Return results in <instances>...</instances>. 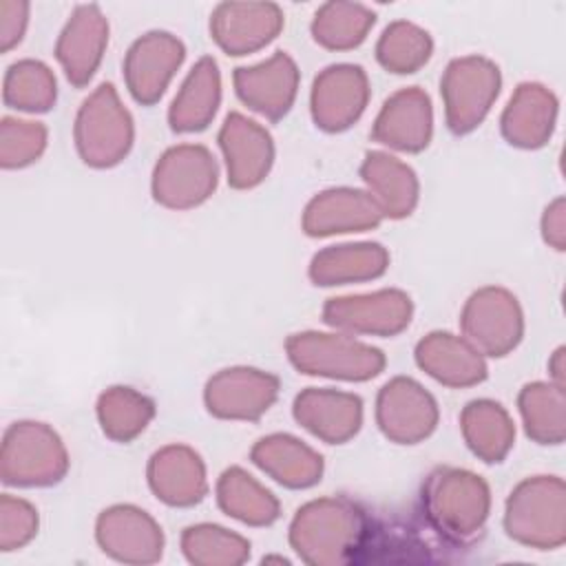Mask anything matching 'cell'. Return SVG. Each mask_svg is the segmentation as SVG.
<instances>
[{
	"label": "cell",
	"instance_id": "obj_1",
	"mask_svg": "<svg viewBox=\"0 0 566 566\" xmlns=\"http://www.w3.org/2000/svg\"><path fill=\"white\" fill-rule=\"evenodd\" d=\"M365 509L345 495H325L296 509L287 542L307 566H343L356 559L369 539Z\"/></svg>",
	"mask_w": 566,
	"mask_h": 566
},
{
	"label": "cell",
	"instance_id": "obj_2",
	"mask_svg": "<svg viewBox=\"0 0 566 566\" xmlns=\"http://www.w3.org/2000/svg\"><path fill=\"white\" fill-rule=\"evenodd\" d=\"M420 511L427 526L451 546H471L486 528L491 489L462 467H436L420 486Z\"/></svg>",
	"mask_w": 566,
	"mask_h": 566
},
{
	"label": "cell",
	"instance_id": "obj_3",
	"mask_svg": "<svg viewBox=\"0 0 566 566\" xmlns=\"http://www.w3.org/2000/svg\"><path fill=\"white\" fill-rule=\"evenodd\" d=\"M285 354L298 374L345 382H367L387 367L382 349L336 329L290 334L285 338Z\"/></svg>",
	"mask_w": 566,
	"mask_h": 566
},
{
	"label": "cell",
	"instance_id": "obj_4",
	"mask_svg": "<svg viewBox=\"0 0 566 566\" xmlns=\"http://www.w3.org/2000/svg\"><path fill=\"white\" fill-rule=\"evenodd\" d=\"M506 535L520 546L557 551L566 544V484L559 475L522 480L504 502Z\"/></svg>",
	"mask_w": 566,
	"mask_h": 566
},
{
	"label": "cell",
	"instance_id": "obj_5",
	"mask_svg": "<svg viewBox=\"0 0 566 566\" xmlns=\"http://www.w3.org/2000/svg\"><path fill=\"white\" fill-rule=\"evenodd\" d=\"M71 460L60 433L40 420H15L0 447V480L15 489H46L60 484Z\"/></svg>",
	"mask_w": 566,
	"mask_h": 566
},
{
	"label": "cell",
	"instance_id": "obj_6",
	"mask_svg": "<svg viewBox=\"0 0 566 566\" xmlns=\"http://www.w3.org/2000/svg\"><path fill=\"white\" fill-rule=\"evenodd\" d=\"M73 142L80 159L95 170L122 164L135 144V122L117 88L102 82L77 108Z\"/></svg>",
	"mask_w": 566,
	"mask_h": 566
},
{
	"label": "cell",
	"instance_id": "obj_7",
	"mask_svg": "<svg viewBox=\"0 0 566 566\" xmlns=\"http://www.w3.org/2000/svg\"><path fill=\"white\" fill-rule=\"evenodd\" d=\"M500 91L502 71L491 57L478 53L453 57L440 77L447 128L455 137L473 133L491 113Z\"/></svg>",
	"mask_w": 566,
	"mask_h": 566
},
{
	"label": "cell",
	"instance_id": "obj_8",
	"mask_svg": "<svg viewBox=\"0 0 566 566\" xmlns=\"http://www.w3.org/2000/svg\"><path fill=\"white\" fill-rule=\"evenodd\" d=\"M219 186V164L203 144L166 148L150 175L153 199L168 210H192L206 203Z\"/></svg>",
	"mask_w": 566,
	"mask_h": 566
},
{
	"label": "cell",
	"instance_id": "obj_9",
	"mask_svg": "<svg viewBox=\"0 0 566 566\" xmlns=\"http://www.w3.org/2000/svg\"><path fill=\"white\" fill-rule=\"evenodd\" d=\"M460 329L484 358H504L524 338V312L511 290L484 285L464 301Z\"/></svg>",
	"mask_w": 566,
	"mask_h": 566
},
{
	"label": "cell",
	"instance_id": "obj_10",
	"mask_svg": "<svg viewBox=\"0 0 566 566\" xmlns=\"http://www.w3.org/2000/svg\"><path fill=\"white\" fill-rule=\"evenodd\" d=\"M321 318L327 327L349 336L391 338L409 327L413 318V301L398 287L332 296L323 303Z\"/></svg>",
	"mask_w": 566,
	"mask_h": 566
},
{
	"label": "cell",
	"instance_id": "obj_11",
	"mask_svg": "<svg viewBox=\"0 0 566 566\" xmlns=\"http://www.w3.org/2000/svg\"><path fill=\"white\" fill-rule=\"evenodd\" d=\"M374 418L389 442L411 447L433 436L440 422V409L433 394L418 380L394 376L378 389Z\"/></svg>",
	"mask_w": 566,
	"mask_h": 566
},
{
	"label": "cell",
	"instance_id": "obj_12",
	"mask_svg": "<svg viewBox=\"0 0 566 566\" xmlns=\"http://www.w3.org/2000/svg\"><path fill=\"white\" fill-rule=\"evenodd\" d=\"M279 376L259 367L234 365L212 374L203 387L206 411L217 420L254 422L279 398Z\"/></svg>",
	"mask_w": 566,
	"mask_h": 566
},
{
	"label": "cell",
	"instance_id": "obj_13",
	"mask_svg": "<svg viewBox=\"0 0 566 566\" xmlns=\"http://www.w3.org/2000/svg\"><path fill=\"white\" fill-rule=\"evenodd\" d=\"M99 551L130 566H150L164 557L166 537L159 522L135 504L106 506L95 520Z\"/></svg>",
	"mask_w": 566,
	"mask_h": 566
},
{
	"label": "cell",
	"instance_id": "obj_14",
	"mask_svg": "<svg viewBox=\"0 0 566 566\" xmlns=\"http://www.w3.org/2000/svg\"><path fill=\"white\" fill-rule=\"evenodd\" d=\"M186 60L184 42L170 31H148L126 51L122 75L128 95L139 106H155Z\"/></svg>",
	"mask_w": 566,
	"mask_h": 566
},
{
	"label": "cell",
	"instance_id": "obj_15",
	"mask_svg": "<svg viewBox=\"0 0 566 566\" xmlns=\"http://www.w3.org/2000/svg\"><path fill=\"white\" fill-rule=\"evenodd\" d=\"M371 97L369 75L360 64L338 62L325 66L312 82L310 115L316 128L343 133L367 111Z\"/></svg>",
	"mask_w": 566,
	"mask_h": 566
},
{
	"label": "cell",
	"instance_id": "obj_16",
	"mask_svg": "<svg viewBox=\"0 0 566 566\" xmlns=\"http://www.w3.org/2000/svg\"><path fill=\"white\" fill-rule=\"evenodd\" d=\"M217 144L232 190H252L268 179L274 166V139L263 124L232 111L217 133Z\"/></svg>",
	"mask_w": 566,
	"mask_h": 566
},
{
	"label": "cell",
	"instance_id": "obj_17",
	"mask_svg": "<svg viewBox=\"0 0 566 566\" xmlns=\"http://www.w3.org/2000/svg\"><path fill=\"white\" fill-rule=\"evenodd\" d=\"M301 71L287 51H274L259 64L237 66L232 86L243 106L268 122L283 119L298 95Z\"/></svg>",
	"mask_w": 566,
	"mask_h": 566
},
{
	"label": "cell",
	"instance_id": "obj_18",
	"mask_svg": "<svg viewBox=\"0 0 566 566\" xmlns=\"http://www.w3.org/2000/svg\"><path fill=\"white\" fill-rule=\"evenodd\" d=\"M285 27L276 2H221L210 13V38L232 57L265 49Z\"/></svg>",
	"mask_w": 566,
	"mask_h": 566
},
{
	"label": "cell",
	"instance_id": "obj_19",
	"mask_svg": "<svg viewBox=\"0 0 566 566\" xmlns=\"http://www.w3.org/2000/svg\"><path fill=\"white\" fill-rule=\"evenodd\" d=\"M108 18L99 4H77L55 40V60L71 86L84 88L95 77L106 46Z\"/></svg>",
	"mask_w": 566,
	"mask_h": 566
},
{
	"label": "cell",
	"instance_id": "obj_20",
	"mask_svg": "<svg viewBox=\"0 0 566 566\" xmlns=\"http://www.w3.org/2000/svg\"><path fill=\"white\" fill-rule=\"evenodd\" d=\"M369 137L396 153H422L433 137V106L427 91L407 86L391 93L382 102Z\"/></svg>",
	"mask_w": 566,
	"mask_h": 566
},
{
	"label": "cell",
	"instance_id": "obj_21",
	"mask_svg": "<svg viewBox=\"0 0 566 566\" xmlns=\"http://www.w3.org/2000/svg\"><path fill=\"white\" fill-rule=\"evenodd\" d=\"M385 221L365 188L336 186L316 192L303 208L301 228L312 239L376 230Z\"/></svg>",
	"mask_w": 566,
	"mask_h": 566
},
{
	"label": "cell",
	"instance_id": "obj_22",
	"mask_svg": "<svg viewBox=\"0 0 566 566\" xmlns=\"http://www.w3.org/2000/svg\"><path fill=\"white\" fill-rule=\"evenodd\" d=\"M294 420L325 444H345L363 427V398L332 387H307L292 402Z\"/></svg>",
	"mask_w": 566,
	"mask_h": 566
},
{
	"label": "cell",
	"instance_id": "obj_23",
	"mask_svg": "<svg viewBox=\"0 0 566 566\" xmlns=\"http://www.w3.org/2000/svg\"><path fill=\"white\" fill-rule=\"evenodd\" d=\"M150 493L166 506L190 509L208 495V473L201 455L188 444H166L146 464Z\"/></svg>",
	"mask_w": 566,
	"mask_h": 566
},
{
	"label": "cell",
	"instance_id": "obj_24",
	"mask_svg": "<svg viewBox=\"0 0 566 566\" xmlns=\"http://www.w3.org/2000/svg\"><path fill=\"white\" fill-rule=\"evenodd\" d=\"M416 365L449 389H467L489 378L486 358L460 334L429 332L416 343Z\"/></svg>",
	"mask_w": 566,
	"mask_h": 566
},
{
	"label": "cell",
	"instance_id": "obj_25",
	"mask_svg": "<svg viewBox=\"0 0 566 566\" xmlns=\"http://www.w3.org/2000/svg\"><path fill=\"white\" fill-rule=\"evenodd\" d=\"M557 115L559 99L551 88L539 82H522L500 115V133L513 148L537 150L553 137Z\"/></svg>",
	"mask_w": 566,
	"mask_h": 566
},
{
	"label": "cell",
	"instance_id": "obj_26",
	"mask_svg": "<svg viewBox=\"0 0 566 566\" xmlns=\"http://www.w3.org/2000/svg\"><path fill=\"white\" fill-rule=\"evenodd\" d=\"M252 464L276 484L305 491L316 486L325 473L323 455L292 433H270L250 449Z\"/></svg>",
	"mask_w": 566,
	"mask_h": 566
},
{
	"label": "cell",
	"instance_id": "obj_27",
	"mask_svg": "<svg viewBox=\"0 0 566 566\" xmlns=\"http://www.w3.org/2000/svg\"><path fill=\"white\" fill-rule=\"evenodd\" d=\"M358 175L385 219H407L420 201L416 170L387 150H367Z\"/></svg>",
	"mask_w": 566,
	"mask_h": 566
},
{
	"label": "cell",
	"instance_id": "obj_28",
	"mask_svg": "<svg viewBox=\"0 0 566 566\" xmlns=\"http://www.w3.org/2000/svg\"><path fill=\"white\" fill-rule=\"evenodd\" d=\"M389 250L376 241L338 243L318 250L307 265V276L316 287L367 283L389 270Z\"/></svg>",
	"mask_w": 566,
	"mask_h": 566
},
{
	"label": "cell",
	"instance_id": "obj_29",
	"mask_svg": "<svg viewBox=\"0 0 566 566\" xmlns=\"http://www.w3.org/2000/svg\"><path fill=\"white\" fill-rule=\"evenodd\" d=\"M221 104V71L212 55H203L184 77L175 99L168 106V126L172 133L190 135L206 130Z\"/></svg>",
	"mask_w": 566,
	"mask_h": 566
},
{
	"label": "cell",
	"instance_id": "obj_30",
	"mask_svg": "<svg viewBox=\"0 0 566 566\" xmlns=\"http://www.w3.org/2000/svg\"><path fill=\"white\" fill-rule=\"evenodd\" d=\"M460 431L469 451L484 464H500L515 447V422L504 405L475 398L460 413Z\"/></svg>",
	"mask_w": 566,
	"mask_h": 566
},
{
	"label": "cell",
	"instance_id": "obj_31",
	"mask_svg": "<svg viewBox=\"0 0 566 566\" xmlns=\"http://www.w3.org/2000/svg\"><path fill=\"white\" fill-rule=\"evenodd\" d=\"M214 497L221 513L245 526L263 528L281 517L279 497L241 467H228L217 478Z\"/></svg>",
	"mask_w": 566,
	"mask_h": 566
},
{
	"label": "cell",
	"instance_id": "obj_32",
	"mask_svg": "<svg viewBox=\"0 0 566 566\" xmlns=\"http://www.w3.org/2000/svg\"><path fill=\"white\" fill-rule=\"evenodd\" d=\"M157 413L155 400L128 385H113L97 396L95 416L102 433L117 442L128 444L139 438Z\"/></svg>",
	"mask_w": 566,
	"mask_h": 566
},
{
	"label": "cell",
	"instance_id": "obj_33",
	"mask_svg": "<svg viewBox=\"0 0 566 566\" xmlns=\"http://www.w3.org/2000/svg\"><path fill=\"white\" fill-rule=\"evenodd\" d=\"M517 411L524 433L542 447H557L566 440V396L555 382L533 380L517 394Z\"/></svg>",
	"mask_w": 566,
	"mask_h": 566
},
{
	"label": "cell",
	"instance_id": "obj_34",
	"mask_svg": "<svg viewBox=\"0 0 566 566\" xmlns=\"http://www.w3.org/2000/svg\"><path fill=\"white\" fill-rule=\"evenodd\" d=\"M376 24V11L360 2L332 0L316 9L310 31L327 51H352L360 46Z\"/></svg>",
	"mask_w": 566,
	"mask_h": 566
},
{
	"label": "cell",
	"instance_id": "obj_35",
	"mask_svg": "<svg viewBox=\"0 0 566 566\" xmlns=\"http://www.w3.org/2000/svg\"><path fill=\"white\" fill-rule=\"evenodd\" d=\"M57 102V80L42 60L24 57L7 66L2 104L18 113H49Z\"/></svg>",
	"mask_w": 566,
	"mask_h": 566
},
{
	"label": "cell",
	"instance_id": "obj_36",
	"mask_svg": "<svg viewBox=\"0 0 566 566\" xmlns=\"http://www.w3.org/2000/svg\"><path fill=\"white\" fill-rule=\"evenodd\" d=\"M179 546L184 557L195 566H241L252 553L248 537L212 522L186 526Z\"/></svg>",
	"mask_w": 566,
	"mask_h": 566
},
{
	"label": "cell",
	"instance_id": "obj_37",
	"mask_svg": "<svg viewBox=\"0 0 566 566\" xmlns=\"http://www.w3.org/2000/svg\"><path fill=\"white\" fill-rule=\"evenodd\" d=\"M376 62L394 75L418 73L433 55V38L409 20L389 22L376 42Z\"/></svg>",
	"mask_w": 566,
	"mask_h": 566
},
{
	"label": "cell",
	"instance_id": "obj_38",
	"mask_svg": "<svg viewBox=\"0 0 566 566\" xmlns=\"http://www.w3.org/2000/svg\"><path fill=\"white\" fill-rule=\"evenodd\" d=\"M49 144V128L42 122L4 115L0 119V166L20 170L35 164Z\"/></svg>",
	"mask_w": 566,
	"mask_h": 566
},
{
	"label": "cell",
	"instance_id": "obj_39",
	"mask_svg": "<svg viewBox=\"0 0 566 566\" xmlns=\"http://www.w3.org/2000/svg\"><path fill=\"white\" fill-rule=\"evenodd\" d=\"M40 528L38 509L18 495L2 493L0 497V551L11 553L31 544Z\"/></svg>",
	"mask_w": 566,
	"mask_h": 566
},
{
	"label": "cell",
	"instance_id": "obj_40",
	"mask_svg": "<svg viewBox=\"0 0 566 566\" xmlns=\"http://www.w3.org/2000/svg\"><path fill=\"white\" fill-rule=\"evenodd\" d=\"M31 4L24 0H0V51L15 49L29 27Z\"/></svg>",
	"mask_w": 566,
	"mask_h": 566
},
{
	"label": "cell",
	"instance_id": "obj_41",
	"mask_svg": "<svg viewBox=\"0 0 566 566\" xmlns=\"http://www.w3.org/2000/svg\"><path fill=\"white\" fill-rule=\"evenodd\" d=\"M539 230H542V239L548 248H553L557 252L566 250V199L564 197L553 199L544 208Z\"/></svg>",
	"mask_w": 566,
	"mask_h": 566
},
{
	"label": "cell",
	"instance_id": "obj_42",
	"mask_svg": "<svg viewBox=\"0 0 566 566\" xmlns=\"http://www.w3.org/2000/svg\"><path fill=\"white\" fill-rule=\"evenodd\" d=\"M564 347H557L551 358H548V371H551V382L564 387Z\"/></svg>",
	"mask_w": 566,
	"mask_h": 566
}]
</instances>
